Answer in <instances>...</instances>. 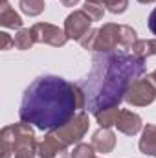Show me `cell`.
<instances>
[{"instance_id":"obj_27","label":"cell","mask_w":156,"mask_h":158,"mask_svg":"<svg viewBox=\"0 0 156 158\" xmlns=\"http://www.w3.org/2000/svg\"><path fill=\"white\" fill-rule=\"evenodd\" d=\"M86 2H94V4H101V0H86Z\"/></svg>"},{"instance_id":"obj_21","label":"cell","mask_w":156,"mask_h":158,"mask_svg":"<svg viewBox=\"0 0 156 158\" xmlns=\"http://www.w3.org/2000/svg\"><path fill=\"white\" fill-rule=\"evenodd\" d=\"M96 35H97V30L96 28H92L88 33H84L81 40H79V44L83 46V50H88V52H94V48H96Z\"/></svg>"},{"instance_id":"obj_1","label":"cell","mask_w":156,"mask_h":158,"mask_svg":"<svg viewBox=\"0 0 156 158\" xmlns=\"http://www.w3.org/2000/svg\"><path fill=\"white\" fill-rule=\"evenodd\" d=\"M83 109H86V96L81 85L59 76H40L26 88L18 118L50 132L68 123Z\"/></svg>"},{"instance_id":"obj_9","label":"cell","mask_w":156,"mask_h":158,"mask_svg":"<svg viewBox=\"0 0 156 158\" xmlns=\"http://www.w3.org/2000/svg\"><path fill=\"white\" fill-rule=\"evenodd\" d=\"M37 155L40 158H70L68 147L53 132H46V136L42 138V142H39Z\"/></svg>"},{"instance_id":"obj_4","label":"cell","mask_w":156,"mask_h":158,"mask_svg":"<svg viewBox=\"0 0 156 158\" xmlns=\"http://www.w3.org/2000/svg\"><path fill=\"white\" fill-rule=\"evenodd\" d=\"M136 40H138V37H136L134 28H130L127 24L107 22L101 28H97L94 52L96 53H110V52H117V48L130 50Z\"/></svg>"},{"instance_id":"obj_15","label":"cell","mask_w":156,"mask_h":158,"mask_svg":"<svg viewBox=\"0 0 156 158\" xmlns=\"http://www.w3.org/2000/svg\"><path fill=\"white\" fill-rule=\"evenodd\" d=\"M33 44H37L35 35L31 31V28H20L17 33H15V48L17 50H30Z\"/></svg>"},{"instance_id":"obj_6","label":"cell","mask_w":156,"mask_h":158,"mask_svg":"<svg viewBox=\"0 0 156 158\" xmlns=\"http://www.w3.org/2000/svg\"><path fill=\"white\" fill-rule=\"evenodd\" d=\"M123 101L130 107H147L156 101V86L149 77L136 79L125 92Z\"/></svg>"},{"instance_id":"obj_23","label":"cell","mask_w":156,"mask_h":158,"mask_svg":"<svg viewBox=\"0 0 156 158\" xmlns=\"http://www.w3.org/2000/svg\"><path fill=\"white\" fill-rule=\"evenodd\" d=\"M147 26H149V30H151V33L156 35V7L151 11V15H149V20H147Z\"/></svg>"},{"instance_id":"obj_25","label":"cell","mask_w":156,"mask_h":158,"mask_svg":"<svg viewBox=\"0 0 156 158\" xmlns=\"http://www.w3.org/2000/svg\"><path fill=\"white\" fill-rule=\"evenodd\" d=\"M147 77L151 79V81H153V83H154V86H156V70H153V72H151V74H149V76H147Z\"/></svg>"},{"instance_id":"obj_5","label":"cell","mask_w":156,"mask_h":158,"mask_svg":"<svg viewBox=\"0 0 156 158\" xmlns=\"http://www.w3.org/2000/svg\"><path fill=\"white\" fill-rule=\"evenodd\" d=\"M88 127H90V118H88V114H86L84 110H79L68 123H64L63 127H59V129H55V131H50V132H53L66 147H70V145L81 143V140H83L84 134L88 132Z\"/></svg>"},{"instance_id":"obj_17","label":"cell","mask_w":156,"mask_h":158,"mask_svg":"<svg viewBox=\"0 0 156 158\" xmlns=\"http://www.w3.org/2000/svg\"><path fill=\"white\" fill-rule=\"evenodd\" d=\"M18 7L28 17H39L46 9V4L44 0H18Z\"/></svg>"},{"instance_id":"obj_13","label":"cell","mask_w":156,"mask_h":158,"mask_svg":"<svg viewBox=\"0 0 156 158\" xmlns=\"http://www.w3.org/2000/svg\"><path fill=\"white\" fill-rule=\"evenodd\" d=\"M22 24H24L22 17L13 9L9 4L0 6V26L9 28V30H20Z\"/></svg>"},{"instance_id":"obj_24","label":"cell","mask_w":156,"mask_h":158,"mask_svg":"<svg viewBox=\"0 0 156 158\" xmlns=\"http://www.w3.org/2000/svg\"><path fill=\"white\" fill-rule=\"evenodd\" d=\"M61 4L66 6V7H74V6H77L79 4V0H61Z\"/></svg>"},{"instance_id":"obj_19","label":"cell","mask_w":156,"mask_h":158,"mask_svg":"<svg viewBox=\"0 0 156 158\" xmlns=\"http://www.w3.org/2000/svg\"><path fill=\"white\" fill-rule=\"evenodd\" d=\"M103 7L114 15H121L129 9V0H101Z\"/></svg>"},{"instance_id":"obj_26","label":"cell","mask_w":156,"mask_h":158,"mask_svg":"<svg viewBox=\"0 0 156 158\" xmlns=\"http://www.w3.org/2000/svg\"><path fill=\"white\" fill-rule=\"evenodd\" d=\"M140 4H153V2H156V0H138Z\"/></svg>"},{"instance_id":"obj_11","label":"cell","mask_w":156,"mask_h":158,"mask_svg":"<svg viewBox=\"0 0 156 158\" xmlns=\"http://www.w3.org/2000/svg\"><path fill=\"white\" fill-rule=\"evenodd\" d=\"M92 145L101 155L112 153L114 147H116V134H114V131L110 127H99L92 134Z\"/></svg>"},{"instance_id":"obj_10","label":"cell","mask_w":156,"mask_h":158,"mask_svg":"<svg viewBox=\"0 0 156 158\" xmlns=\"http://www.w3.org/2000/svg\"><path fill=\"white\" fill-rule=\"evenodd\" d=\"M116 127L125 136H136L138 132L143 131V121L140 118V114H136L132 110H127V109H121L116 119Z\"/></svg>"},{"instance_id":"obj_16","label":"cell","mask_w":156,"mask_h":158,"mask_svg":"<svg viewBox=\"0 0 156 158\" xmlns=\"http://www.w3.org/2000/svg\"><path fill=\"white\" fill-rule=\"evenodd\" d=\"M119 107H109V109H103L99 110L96 116V121L99 123V127H112L116 125V119H117V114H119Z\"/></svg>"},{"instance_id":"obj_8","label":"cell","mask_w":156,"mask_h":158,"mask_svg":"<svg viewBox=\"0 0 156 158\" xmlns=\"http://www.w3.org/2000/svg\"><path fill=\"white\" fill-rule=\"evenodd\" d=\"M31 31H33L37 42L53 46V48H63V46L70 40L66 37L64 30H61L59 26L48 24V22H35V24L31 26Z\"/></svg>"},{"instance_id":"obj_28","label":"cell","mask_w":156,"mask_h":158,"mask_svg":"<svg viewBox=\"0 0 156 158\" xmlns=\"http://www.w3.org/2000/svg\"><path fill=\"white\" fill-rule=\"evenodd\" d=\"M4 4H7V0H0V6H4Z\"/></svg>"},{"instance_id":"obj_2","label":"cell","mask_w":156,"mask_h":158,"mask_svg":"<svg viewBox=\"0 0 156 158\" xmlns=\"http://www.w3.org/2000/svg\"><path fill=\"white\" fill-rule=\"evenodd\" d=\"M143 74L145 59L129 52L117 50L110 53H96L92 59V70L81 85L86 96L88 112L97 114L103 109L119 107L130 83Z\"/></svg>"},{"instance_id":"obj_20","label":"cell","mask_w":156,"mask_h":158,"mask_svg":"<svg viewBox=\"0 0 156 158\" xmlns=\"http://www.w3.org/2000/svg\"><path fill=\"white\" fill-rule=\"evenodd\" d=\"M81 9H84V11L92 17V20H94V22H96V20H101V19H103V15H105V7H103V4L86 2Z\"/></svg>"},{"instance_id":"obj_12","label":"cell","mask_w":156,"mask_h":158,"mask_svg":"<svg viewBox=\"0 0 156 158\" xmlns=\"http://www.w3.org/2000/svg\"><path fill=\"white\" fill-rule=\"evenodd\" d=\"M138 149L140 153H143L145 156H154L156 158V125L147 123L142 131V138L138 142Z\"/></svg>"},{"instance_id":"obj_3","label":"cell","mask_w":156,"mask_h":158,"mask_svg":"<svg viewBox=\"0 0 156 158\" xmlns=\"http://www.w3.org/2000/svg\"><path fill=\"white\" fill-rule=\"evenodd\" d=\"M0 145L2 158H35L39 142L35 140V131L30 123L18 121L13 125H6L0 131Z\"/></svg>"},{"instance_id":"obj_7","label":"cell","mask_w":156,"mask_h":158,"mask_svg":"<svg viewBox=\"0 0 156 158\" xmlns=\"http://www.w3.org/2000/svg\"><path fill=\"white\" fill-rule=\"evenodd\" d=\"M92 24H94V20L84 9H76L64 19V28L63 30H64L68 39H74L79 42L84 33H88L92 30Z\"/></svg>"},{"instance_id":"obj_22","label":"cell","mask_w":156,"mask_h":158,"mask_svg":"<svg viewBox=\"0 0 156 158\" xmlns=\"http://www.w3.org/2000/svg\"><path fill=\"white\" fill-rule=\"evenodd\" d=\"M11 48H15V37H11L6 31H0V50L2 52H7Z\"/></svg>"},{"instance_id":"obj_18","label":"cell","mask_w":156,"mask_h":158,"mask_svg":"<svg viewBox=\"0 0 156 158\" xmlns=\"http://www.w3.org/2000/svg\"><path fill=\"white\" fill-rule=\"evenodd\" d=\"M70 158H96V149L92 143H77L74 151L70 153Z\"/></svg>"},{"instance_id":"obj_14","label":"cell","mask_w":156,"mask_h":158,"mask_svg":"<svg viewBox=\"0 0 156 158\" xmlns=\"http://www.w3.org/2000/svg\"><path fill=\"white\" fill-rule=\"evenodd\" d=\"M130 50H132L130 53L140 59H147L151 55H156V39H138Z\"/></svg>"}]
</instances>
